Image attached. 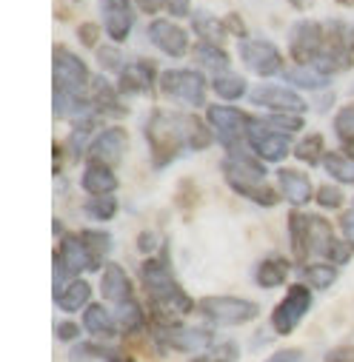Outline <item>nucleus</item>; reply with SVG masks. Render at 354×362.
<instances>
[{"mask_svg":"<svg viewBox=\"0 0 354 362\" xmlns=\"http://www.w3.org/2000/svg\"><path fill=\"white\" fill-rule=\"evenodd\" d=\"M140 283L146 288L149 305H152V322H181V317H189L198 311V300L186 294V288L174 280L171 259H169V243L154 257H146L140 262Z\"/></svg>","mask_w":354,"mask_h":362,"instance_id":"obj_1","label":"nucleus"},{"mask_svg":"<svg viewBox=\"0 0 354 362\" xmlns=\"http://www.w3.org/2000/svg\"><path fill=\"white\" fill-rule=\"evenodd\" d=\"M220 171L237 197H246L260 209H275L283 200V194L275 186L266 183V163L254 157L251 148L226 154V160L220 163Z\"/></svg>","mask_w":354,"mask_h":362,"instance_id":"obj_2","label":"nucleus"},{"mask_svg":"<svg viewBox=\"0 0 354 362\" xmlns=\"http://www.w3.org/2000/svg\"><path fill=\"white\" fill-rule=\"evenodd\" d=\"M186 117L169 109H152L143 126L146 143H149V160L152 168L163 171L169 168L183 151H189V137H186Z\"/></svg>","mask_w":354,"mask_h":362,"instance_id":"obj_3","label":"nucleus"},{"mask_svg":"<svg viewBox=\"0 0 354 362\" xmlns=\"http://www.w3.org/2000/svg\"><path fill=\"white\" fill-rule=\"evenodd\" d=\"M323 35H326L323 49L312 66L326 77L348 71L354 66V26L331 18V21H323Z\"/></svg>","mask_w":354,"mask_h":362,"instance_id":"obj_4","label":"nucleus"},{"mask_svg":"<svg viewBox=\"0 0 354 362\" xmlns=\"http://www.w3.org/2000/svg\"><path fill=\"white\" fill-rule=\"evenodd\" d=\"M206 123L212 126L215 140L226 148V154L249 148L251 115H246L243 109H237L232 103H212V106H206Z\"/></svg>","mask_w":354,"mask_h":362,"instance_id":"obj_5","label":"nucleus"},{"mask_svg":"<svg viewBox=\"0 0 354 362\" xmlns=\"http://www.w3.org/2000/svg\"><path fill=\"white\" fill-rule=\"evenodd\" d=\"M52 83L55 92H66L77 100H88V88H92V71H88L86 60L74 54L66 46H55L52 52Z\"/></svg>","mask_w":354,"mask_h":362,"instance_id":"obj_6","label":"nucleus"},{"mask_svg":"<svg viewBox=\"0 0 354 362\" xmlns=\"http://www.w3.org/2000/svg\"><path fill=\"white\" fill-rule=\"evenodd\" d=\"M152 337H154V345L163 348V354H169V351H177V354H200V351H209L215 345L212 328L181 325V322H166V325L152 322Z\"/></svg>","mask_w":354,"mask_h":362,"instance_id":"obj_7","label":"nucleus"},{"mask_svg":"<svg viewBox=\"0 0 354 362\" xmlns=\"http://www.w3.org/2000/svg\"><path fill=\"white\" fill-rule=\"evenodd\" d=\"M200 317H206L215 325H246L260 317V305L254 300L232 297V294H209L198 300Z\"/></svg>","mask_w":354,"mask_h":362,"instance_id":"obj_8","label":"nucleus"},{"mask_svg":"<svg viewBox=\"0 0 354 362\" xmlns=\"http://www.w3.org/2000/svg\"><path fill=\"white\" fill-rule=\"evenodd\" d=\"M160 92L169 100L200 109L206 106V77L200 69H166L160 71Z\"/></svg>","mask_w":354,"mask_h":362,"instance_id":"obj_9","label":"nucleus"},{"mask_svg":"<svg viewBox=\"0 0 354 362\" xmlns=\"http://www.w3.org/2000/svg\"><path fill=\"white\" fill-rule=\"evenodd\" d=\"M237 57L257 77H278V74L286 71V63H283L280 49L272 40H263V37L237 40Z\"/></svg>","mask_w":354,"mask_h":362,"instance_id":"obj_10","label":"nucleus"},{"mask_svg":"<svg viewBox=\"0 0 354 362\" xmlns=\"http://www.w3.org/2000/svg\"><path fill=\"white\" fill-rule=\"evenodd\" d=\"M312 303H314L312 288L303 286V283H295V286L283 294V300L275 305V311H272V331H275L278 337L295 334V331L300 328L303 317L309 314Z\"/></svg>","mask_w":354,"mask_h":362,"instance_id":"obj_11","label":"nucleus"},{"mask_svg":"<svg viewBox=\"0 0 354 362\" xmlns=\"http://www.w3.org/2000/svg\"><path fill=\"white\" fill-rule=\"evenodd\" d=\"M251 106L257 109H269V115H303L309 103L295 92L292 86L280 83H260L249 92Z\"/></svg>","mask_w":354,"mask_h":362,"instance_id":"obj_12","label":"nucleus"},{"mask_svg":"<svg viewBox=\"0 0 354 362\" xmlns=\"http://www.w3.org/2000/svg\"><path fill=\"white\" fill-rule=\"evenodd\" d=\"M323 21H297L289 29V54L295 66H312L323 49Z\"/></svg>","mask_w":354,"mask_h":362,"instance_id":"obj_13","label":"nucleus"},{"mask_svg":"<svg viewBox=\"0 0 354 362\" xmlns=\"http://www.w3.org/2000/svg\"><path fill=\"white\" fill-rule=\"evenodd\" d=\"M249 148L263 163H280V160H286L295 151L292 137L278 134L269 126H263L260 117H251V126H249Z\"/></svg>","mask_w":354,"mask_h":362,"instance_id":"obj_14","label":"nucleus"},{"mask_svg":"<svg viewBox=\"0 0 354 362\" xmlns=\"http://www.w3.org/2000/svg\"><path fill=\"white\" fill-rule=\"evenodd\" d=\"M146 37L149 43L163 52L166 57L171 60H181L192 52V40H189V32L181 26V23H174V21H163V18H154L146 29Z\"/></svg>","mask_w":354,"mask_h":362,"instance_id":"obj_15","label":"nucleus"},{"mask_svg":"<svg viewBox=\"0 0 354 362\" xmlns=\"http://www.w3.org/2000/svg\"><path fill=\"white\" fill-rule=\"evenodd\" d=\"M129 148V134L123 126H106L103 132H98L92 137V146H88L86 163H103L109 168H118L123 154Z\"/></svg>","mask_w":354,"mask_h":362,"instance_id":"obj_16","label":"nucleus"},{"mask_svg":"<svg viewBox=\"0 0 354 362\" xmlns=\"http://www.w3.org/2000/svg\"><path fill=\"white\" fill-rule=\"evenodd\" d=\"M154 83H160V71H157L154 60H149V57H137V60L126 63V69L118 74V88L123 98L152 95Z\"/></svg>","mask_w":354,"mask_h":362,"instance_id":"obj_17","label":"nucleus"},{"mask_svg":"<svg viewBox=\"0 0 354 362\" xmlns=\"http://www.w3.org/2000/svg\"><path fill=\"white\" fill-rule=\"evenodd\" d=\"M88 103H92V109H95V115H98L101 120H103V117L120 120V117L129 115L118 83H109V77H103V74L92 80V88H88Z\"/></svg>","mask_w":354,"mask_h":362,"instance_id":"obj_18","label":"nucleus"},{"mask_svg":"<svg viewBox=\"0 0 354 362\" xmlns=\"http://www.w3.org/2000/svg\"><path fill=\"white\" fill-rule=\"evenodd\" d=\"M101 12H103V29H106L109 40L118 46L123 40H129V35L135 29L132 0H101Z\"/></svg>","mask_w":354,"mask_h":362,"instance_id":"obj_19","label":"nucleus"},{"mask_svg":"<svg viewBox=\"0 0 354 362\" xmlns=\"http://www.w3.org/2000/svg\"><path fill=\"white\" fill-rule=\"evenodd\" d=\"M57 254H60V259L72 277L83 274V271H103V265L92 257V251H88L86 243L80 240V234H63L57 243Z\"/></svg>","mask_w":354,"mask_h":362,"instance_id":"obj_20","label":"nucleus"},{"mask_svg":"<svg viewBox=\"0 0 354 362\" xmlns=\"http://www.w3.org/2000/svg\"><path fill=\"white\" fill-rule=\"evenodd\" d=\"M278 192L283 194L286 203H292L295 209H303L306 203L314 200V186L306 171L300 168H278Z\"/></svg>","mask_w":354,"mask_h":362,"instance_id":"obj_21","label":"nucleus"},{"mask_svg":"<svg viewBox=\"0 0 354 362\" xmlns=\"http://www.w3.org/2000/svg\"><path fill=\"white\" fill-rule=\"evenodd\" d=\"M101 294L115 305H123V303L135 300V286H132V277L126 274L123 265L106 262V268L101 271Z\"/></svg>","mask_w":354,"mask_h":362,"instance_id":"obj_22","label":"nucleus"},{"mask_svg":"<svg viewBox=\"0 0 354 362\" xmlns=\"http://www.w3.org/2000/svg\"><path fill=\"white\" fill-rule=\"evenodd\" d=\"M80 186L88 197H106V194H115L120 189V180H118L115 168H109L103 163H86Z\"/></svg>","mask_w":354,"mask_h":362,"instance_id":"obj_23","label":"nucleus"},{"mask_svg":"<svg viewBox=\"0 0 354 362\" xmlns=\"http://www.w3.org/2000/svg\"><path fill=\"white\" fill-rule=\"evenodd\" d=\"M289 274H292V262L286 259V257H280V254H269V257H263L257 265H254V286H260V288H280L286 280H289Z\"/></svg>","mask_w":354,"mask_h":362,"instance_id":"obj_24","label":"nucleus"},{"mask_svg":"<svg viewBox=\"0 0 354 362\" xmlns=\"http://www.w3.org/2000/svg\"><path fill=\"white\" fill-rule=\"evenodd\" d=\"M83 328L98 339H115L120 334V325H118L115 314H109V308L101 305V303H92L83 311Z\"/></svg>","mask_w":354,"mask_h":362,"instance_id":"obj_25","label":"nucleus"},{"mask_svg":"<svg viewBox=\"0 0 354 362\" xmlns=\"http://www.w3.org/2000/svg\"><path fill=\"white\" fill-rule=\"evenodd\" d=\"M334 228L323 214H309V262L314 257L329 259V251L334 245Z\"/></svg>","mask_w":354,"mask_h":362,"instance_id":"obj_26","label":"nucleus"},{"mask_svg":"<svg viewBox=\"0 0 354 362\" xmlns=\"http://www.w3.org/2000/svg\"><path fill=\"white\" fill-rule=\"evenodd\" d=\"M286 226H289L292 257H295L300 265H306V262H309V214L300 211V209H295V211L289 214Z\"/></svg>","mask_w":354,"mask_h":362,"instance_id":"obj_27","label":"nucleus"},{"mask_svg":"<svg viewBox=\"0 0 354 362\" xmlns=\"http://www.w3.org/2000/svg\"><path fill=\"white\" fill-rule=\"evenodd\" d=\"M189 21H192V32L200 37V43H217V46H223V40L229 37L223 18H217V15L206 12V9L192 12Z\"/></svg>","mask_w":354,"mask_h":362,"instance_id":"obj_28","label":"nucleus"},{"mask_svg":"<svg viewBox=\"0 0 354 362\" xmlns=\"http://www.w3.org/2000/svg\"><path fill=\"white\" fill-rule=\"evenodd\" d=\"M192 57L195 63L200 66V71H212V74H223V71H232V57L223 46L217 43H200L192 49Z\"/></svg>","mask_w":354,"mask_h":362,"instance_id":"obj_29","label":"nucleus"},{"mask_svg":"<svg viewBox=\"0 0 354 362\" xmlns=\"http://www.w3.org/2000/svg\"><path fill=\"white\" fill-rule=\"evenodd\" d=\"M297 274H300V283L309 286L312 291H326L337 283V274H340V268L331 265V262H306L297 268Z\"/></svg>","mask_w":354,"mask_h":362,"instance_id":"obj_30","label":"nucleus"},{"mask_svg":"<svg viewBox=\"0 0 354 362\" xmlns=\"http://www.w3.org/2000/svg\"><path fill=\"white\" fill-rule=\"evenodd\" d=\"M286 83L295 88H306V92H323V88L331 83V77L320 74L314 66H292L283 71Z\"/></svg>","mask_w":354,"mask_h":362,"instance_id":"obj_31","label":"nucleus"},{"mask_svg":"<svg viewBox=\"0 0 354 362\" xmlns=\"http://www.w3.org/2000/svg\"><path fill=\"white\" fill-rule=\"evenodd\" d=\"M212 92H215L220 100L232 103V100H240L246 92H251V88H249L246 77H240L237 71H223V74H215V77H212Z\"/></svg>","mask_w":354,"mask_h":362,"instance_id":"obj_32","label":"nucleus"},{"mask_svg":"<svg viewBox=\"0 0 354 362\" xmlns=\"http://www.w3.org/2000/svg\"><path fill=\"white\" fill-rule=\"evenodd\" d=\"M323 168L337 180V186H354V157L348 151H326Z\"/></svg>","mask_w":354,"mask_h":362,"instance_id":"obj_33","label":"nucleus"},{"mask_svg":"<svg viewBox=\"0 0 354 362\" xmlns=\"http://www.w3.org/2000/svg\"><path fill=\"white\" fill-rule=\"evenodd\" d=\"M55 303H57V308H63V311H69V314L86 311L88 305H92V286H88L86 280H74Z\"/></svg>","mask_w":354,"mask_h":362,"instance_id":"obj_34","label":"nucleus"},{"mask_svg":"<svg viewBox=\"0 0 354 362\" xmlns=\"http://www.w3.org/2000/svg\"><path fill=\"white\" fill-rule=\"evenodd\" d=\"M300 163L306 165H323V157H326V140L320 132H312V134H303L297 143H295V151H292Z\"/></svg>","mask_w":354,"mask_h":362,"instance_id":"obj_35","label":"nucleus"},{"mask_svg":"<svg viewBox=\"0 0 354 362\" xmlns=\"http://www.w3.org/2000/svg\"><path fill=\"white\" fill-rule=\"evenodd\" d=\"M115 320H118V325H120L123 334H140V331L149 328V317H146V311H143V305L137 300L118 305Z\"/></svg>","mask_w":354,"mask_h":362,"instance_id":"obj_36","label":"nucleus"},{"mask_svg":"<svg viewBox=\"0 0 354 362\" xmlns=\"http://www.w3.org/2000/svg\"><path fill=\"white\" fill-rule=\"evenodd\" d=\"M118 209H120V200H118L115 194H106V197H88V200L83 203L86 217H92V220H98V223H109V220L118 214Z\"/></svg>","mask_w":354,"mask_h":362,"instance_id":"obj_37","label":"nucleus"},{"mask_svg":"<svg viewBox=\"0 0 354 362\" xmlns=\"http://www.w3.org/2000/svg\"><path fill=\"white\" fill-rule=\"evenodd\" d=\"M80 240L86 243V248L92 251V257L103 265V259L109 257V251H112V234L109 231H101V228H83L80 231ZM106 268V265H103Z\"/></svg>","mask_w":354,"mask_h":362,"instance_id":"obj_38","label":"nucleus"},{"mask_svg":"<svg viewBox=\"0 0 354 362\" xmlns=\"http://www.w3.org/2000/svg\"><path fill=\"white\" fill-rule=\"evenodd\" d=\"M260 120H263V126H269L272 132L286 134V137L303 132V126H306L303 115H266V117H260Z\"/></svg>","mask_w":354,"mask_h":362,"instance_id":"obj_39","label":"nucleus"},{"mask_svg":"<svg viewBox=\"0 0 354 362\" xmlns=\"http://www.w3.org/2000/svg\"><path fill=\"white\" fill-rule=\"evenodd\" d=\"M95 57H98V66L103 69V71H123L126 69V57H123V52H120V46L118 43H106V46H98L95 49Z\"/></svg>","mask_w":354,"mask_h":362,"instance_id":"obj_40","label":"nucleus"},{"mask_svg":"<svg viewBox=\"0 0 354 362\" xmlns=\"http://www.w3.org/2000/svg\"><path fill=\"white\" fill-rule=\"evenodd\" d=\"M334 134L343 146H354V103L343 106L334 117Z\"/></svg>","mask_w":354,"mask_h":362,"instance_id":"obj_41","label":"nucleus"},{"mask_svg":"<svg viewBox=\"0 0 354 362\" xmlns=\"http://www.w3.org/2000/svg\"><path fill=\"white\" fill-rule=\"evenodd\" d=\"M314 203H317L320 209H326V211H337V209H343L346 197H343L340 186L323 183V186H317V192H314Z\"/></svg>","mask_w":354,"mask_h":362,"instance_id":"obj_42","label":"nucleus"},{"mask_svg":"<svg viewBox=\"0 0 354 362\" xmlns=\"http://www.w3.org/2000/svg\"><path fill=\"white\" fill-rule=\"evenodd\" d=\"M198 200H200V189L195 186V180H192V177L181 180V183H177V194H174V203L181 206L183 211H192V209L198 206Z\"/></svg>","mask_w":354,"mask_h":362,"instance_id":"obj_43","label":"nucleus"},{"mask_svg":"<svg viewBox=\"0 0 354 362\" xmlns=\"http://www.w3.org/2000/svg\"><path fill=\"white\" fill-rule=\"evenodd\" d=\"M212 362H237V356H240V345L234 342V339H223V342H215L212 348H209V354H206Z\"/></svg>","mask_w":354,"mask_h":362,"instance_id":"obj_44","label":"nucleus"},{"mask_svg":"<svg viewBox=\"0 0 354 362\" xmlns=\"http://www.w3.org/2000/svg\"><path fill=\"white\" fill-rule=\"evenodd\" d=\"M77 40H80V46H86V49H98L101 26H98V23H92V21L80 23V26H77Z\"/></svg>","mask_w":354,"mask_h":362,"instance_id":"obj_45","label":"nucleus"},{"mask_svg":"<svg viewBox=\"0 0 354 362\" xmlns=\"http://www.w3.org/2000/svg\"><path fill=\"white\" fill-rule=\"evenodd\" d=\"M351 254H354V248H351L343 237H337V240H334V245H331V251H329V262L340 268V265H346V262L351 259Z\"/></svg>","mask_w":354,"mask_h":362,"instance_id":"obj_46","label":"nucleus"},{"mask_svg":"<svg viewBox=\"0 0 354 362\" xmlns=\"http://www.w3.org/2000/svg\"><path fill=\"white\" fill-rule=\"evenodd\" d=\"M157 248H163V245H160V237H157L154 231H149V228H146V231H140V234H137V251H140V254L154 257V254H157Z\"/></svg>","mask_w":354,"mask_h":362,"instance_id":"obj_47","label":"nucleus"},{"mask_svg":"<svg viewBox=\"0 0 354 362\" xmlns=\"http://www.w3.org/2000/svg\"><path fill=\"white\" fill-rule=\"evenodd\" d=\"M163 9L171 18H192V0H163Z\"/></svg>","mask_w":354,"mask_h":362,"instance_id":"obj_48","label":"nucleus"},{"mask_svg":"<svg viewBox=\"0 0 354 362\" xmlns=\"http://www.w3.org/2000/svg\"><path fill=\"white\" fill-rule=\"evenodd\" d=\"M223 23H226V32L234 35L237 40H246V37H249V29H246V23H243V18H240L237 12H229V15L223 18Z\"/></svg>","mask_w":354,"mask_h":362,"instance_id":"obj_49","label":"nucleus"},{"mask_svg":"<svg viewBox=\"0 0 354 362\" xmlns=\"http://www.w3.org/2000/svg\"><path fill=\"white\" fill-rule=\"evenodd\" d=\"M55 337H57L60 342H74V339L80 337V328H77L72 320H66V322H57V325H55Z\"/></svg>","mask_w":354,"mask_h":362,"instance_id":"obj_50","label":"nucleus"},{"mask_svg":"<svg viewBox=\"0 0 354 362\" xmlns=\"http://www.w3.org/2000/svg\"><path fill=\"white\" fill-rule=\"evenodd\" d=\"M323 362H354V345H337V348H331Z\"/></svg>","mask_w":354,"mask_h":362,"instance_id":"obj_51","label":"nucleus"},{"mask_svg":"<svg viewBox=\"0 0 354 362\" xmlns=\"http://www.w3.org/2000/svg\"><path fill=\"white\" fill-rule=\"evenodd\" d=\"M266 362H303V351L300 348H280V351H275Z\"/></svg>","mask_w":354,"mask_h":362,"instance_id":"obj_52","label":"nucleus"},{"mask_svg":"<svg viewBox=\"0 0 354 362\" xmlns=\"http://www.w3.org/2000/svg\"><path fill=\"white\" fill-rule=\"evenodd\" d=\"M340 231H343V240L354 248V209L340 214Z\"/></svg>","mask_w":354,"mask_h":362,"instance_id":"obj_53","label":"nucleus"},{"mask_svg":"<svg viewBox=\"0 0 354 362\" xmlns=\"http://www.w3.org/2000/svg\"><path fill=\"white\" fill-rule=\"evenodd\" d=\"M135 6H137L143 15H149V18L154 21V15L163 9V0H135Z\"/></svg>","mask_w":354,"mask_h":362,"instance_id":"obj_54","label":"nucleus"},{"mask_svg":"<svg viewBox=\"0 0 354 362\" xmlns=\"http://www.w3.org/2000/svg\"><path fill=\"white\" fill-rule=\"evenodd\" d=\"M289 4H292L295 9H300V12H303V9H309V6H312V0H289Z\"/></svg>","mask_w":354,"mask_h":362,"instance_id":"obj_55","label":"nucleus"},{"mask_svg":"<svg viewBox=\"0 0 354 362\" xmlns=\"http://www.w3.org/2000/svg\"><path fill=\"white\" fill-rule=\"evenodd\" d=\"M337 6H343V9H354V0H334Z\"/></svg>","mask_w":354,"mask_h":362,"instance_id":"obj_56","label":"nucleus"},{"mask_svg":"<svg viewBox=\"0 0 354 362\" xmlns=\"http://www.w3.org/2000/svg\"><path fill=\"white\" fill-rule=\"evenodd\" d=\"M192 362H212L209 356H198V359H192Z\"/></svg>","mask_w":354,"mask_h":362,"instance_id":"obj_57","label":"nucleus"},{"mask_svg":"<svg viewBox=\"0 0 354 362\" xmlns=\"http://www.w3.org/2000/svg\"><path fill=\"white\" fill-rule=\"evenodd\" d=\"M346 151H348V154H351V157H354V146H346Z\"/></svg>","mask_w":354,"mask_h":362,"instance_id":"obj_58","label":"nucleus"},{"mask_svg":"<svg viewBox=\"0 0 354 362\" xmlns=\"http://www.w3.org/2000/svg\"><path fill=\"white\" fill-rule=\"evenodd\" d=\"M351 209H354V200H351Z\"/></svg>","mask_w":354,"mask_h":362,"instance_id":"obj_59","label":"nucleus"},{"mask_svg":"<svg viewBox=\"0 0 354 362\" xmlns=\"http://www.w3.org/2000/svg\"><path fill=\"white\" fill-rule=\"evenodd\" d=\"M74 4H77V0H74Z\"/></svg>","mask_w":354,"mask_h":362,"instance_id":"obj_60","label":"nucleus"}]
</instances>
